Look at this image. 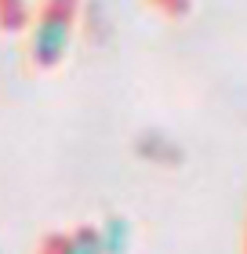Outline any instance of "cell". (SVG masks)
Returning a JSON list of instances; mask_svg holds the SVG:
<instances>
[{
	"mask_svg": "<svg viewBox=\"0 0 247 254\" xmlns=\"http://www.w3.org/2000/svg\"><path fill=\"white\" fill-rule=\"evenodd\" d=\"M73 11L77 0H48L29 33V59L37 69H51L66 59L69 33H73Z\"/></svg>",
	"mask_w": 247,
	"mask_h": 254,
	"instance_id": "6da1fadb",
	"label": "cell"
},
{
	"mask_svg": "<svg viewBox=\"0 0 247 254\" xmlns=\"http://www.w3.org/2000/svg\"><path fill=\"white\" fill-rule=\"evenodd\" d=\"M95 236H98L102 254H127V251H131L135 229H131L127 218H105V222L95 229Z\"/></svg>",
	"mask_w": 247,
	"mask_h": 254,
	"instance_id": "7a4b0ae2",
	"label": "cell"
},
{
	"mask_svg": "<svg viewBox=\"0 0 247 254\" xmlns=\"http://www.w3.org/2000/svg\"><path fill=\"white\" fill-rule=\"evenodd\" d=\"M22 15H26L22 0H0V26H4V29H18Z\"/></svg>",
	"mask_w": 247,
	"mask_h": 254,
	"instance_id": "277c9868",
	"label": "cell"
},
{
	"mask_svg": "<svg viewBox=\"0 0 247 254\" xmlns=\"http://www.w3.org/2000/svg\"><path fill=\"white\" fill-rule=\"evenodd\" d=\"M58 247H62V254H102L98 236H95V229H91V225H80L73 236L58 240Z\"/></svg>",
	"mask_w": 247,
	"mask_h": 254,
	"instance_id": "3957f363",
	"label": "cell"
}]
</instances>
